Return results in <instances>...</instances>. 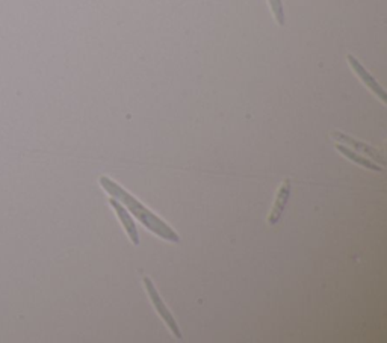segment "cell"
I'll list each match as a JSON object with an SVG mask.
<instances>
[{"mask_svg": "<svg viewBox=\"0 0 387 343\" xmlns=\"http://www.w3.org/2000/svg\"><path fill=\"white\" fill-rule=\"evenodd\" d=\"M100 185L106 191V194L117 198L121 204L127 207L132 212V215H134L144 227L150 230L153 235H156L161 239L168 240V242H174V243L180 242L179 235H177L175 231L167 223H165V221H162L159 216L154 215L149 207H146L138 200L137 197L130 195L125 187H121L118 183L110 180L106 175L100 177Z\"/></svg>", "mask_w": 387, "mask_h": 343, "instance_id": "cell-1", "label": "cell"}, {"mask_svg": "<svg viewBox=\"0 0 387 343\" xmlns=\"http://www.w3.org/2000/svg\"><path fill=\"white\" fill-rule=\"evenodd\" d=\"M142 283H144V286H146V291L149 293L150 301L153 303L154 308H156V312H158V315L161 316V319L165 322V325L168 327V330L171 331L173 336L177 340H182V331H180L179 325H177L174 316L171 315L170 308L167 306H165V303L162 301V298H161V295H159V292L156 289V286L153 284V281L149 279V277H144Z\"/></svg>", "mask_w": 387, "mask_h": 343, "instance_id": "cell-2", "label": "cell"}, {"mask_svg": "<svg viewBox=\"0 0 387 343\" xmlns=\"http://www.w3.org/2000/svg\"><path fill=\"white\" fill-rule=\"evenodd\" d=\"M331 138H333L335 142L344 144V146L352 149L354 151L360 153L362 156H368L369 159L375 161V163H379L380 167H386V159H384L383 154L379 150H375L374 147L368 146L366 142H362V141H359L356 138H352L350 135L340 134V132H333V134H331Z\"/></svg>", "mask_w": 387, "mask_h": 343, "instance_id": "cell-3", "label": "cell"}, {"mask_svg": "<svg viewBox=\"0 0 387 343\" xmlns=\"http://www.w3.org/2000/svg\"><path fill=\"white\" fill-rule=\"evenodd\" d=\"M347 61L350 64V67L352 69V71L356 73L359 79L363 82V85H366L369 90L372 91V94L377 95L383 103H386V91L383 90L381 85L377 81H375V77L366 69L363 67V65L360 64V61L356 57H352V54H348Z\"/></svg>", "mask_w": 387, "mask_h": 343, "instance_id": "cell-4", "label": "cell"}, {"mask_svg": "<svg viewBox=\"0 0 387 343\" xmlns=\"http://www.w3.org/2000/svg\"><path fill=\"white\" fill-rule=\"evenodd\" d=\"M289 198H291V182L287 179H284L283 183L279 187L277 195H275V202L272 204V209H271L270 216H268V224L270 226L279 224V221L283 215V210H284L287 202H289Z\"/></svg>", "mask_w": 387, "mask_h": 343, "instance_id": "cell-5", "label": "cell"}, {"mask_svg": "<svg viewBox=\"0 0 387 343\" xmlns=\"http://www.w3.org/2000/svg\"><path fill=\"white\" fill-rule=\"evenodd\" d=\"M109 204L112 206V209L115 210V214L120 219V223L123 224L125 230H126V233L129 235V239L130 242L134 243V245H139V235H138V230H137V226L134 223V218L130 216V214L126 210V207L121 204L117 198H110L109 200Z\"/></svg>", "mask_w": 387, "mask_h": 343, "instance_id": "cell-6", "label": "cell"}, {"mask_svg": "<svg viewBox=\"0 0 387 343\" xmlns=\"http://www.w3.org/2000/svg\"><path fill=\"white\" fill-rule=\"evenodd\" d=\"M335 147H336V150L342 154V156H345L348 161H351V162H354V163H357L359 167H363V168L371 170V171H375V173H381V171H383V167H380V165L371 162L369 159H366L364 156H362L360 153L354 151L352 149L344 146V144H337V142H336V146H335Z\"/></svg>", "mask_w": 387, "mask_h": 343, "instance_id": "cell-7", "label": "cell"}, {"mask_svg": "<svg viewBox=\"0 0 387 343\" xmlns=\"http://www.w3.org/2000/svg\"><path fill=\"white\" fill-rule=\"evenodd\" d=\"M270 6L272 9V14L275 21H277L279 26H284V9H283V4L282 0H270Z\"/></svg>", "mask_w": 387, "mask_h": 343, "instance_id": "cell-8", "label": "cell"}]
</instances>
